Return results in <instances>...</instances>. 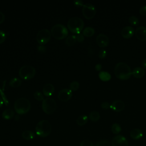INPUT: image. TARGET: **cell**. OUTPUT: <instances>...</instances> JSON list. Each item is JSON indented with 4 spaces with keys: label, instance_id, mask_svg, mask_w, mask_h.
Segmentation results:
<instances>
[{
    "label": "cell",
    "instance_id": "cell-16",
    "mask_svg": "<svg viewBox=\"0 0 146 146\" xmlns=\"http://www.w3.org/2000/svg\"><path fill=\"white\" fill-rule=\"evenodd\" d=\"M42 91L43 95L46 96H50L54 94L55 91V87L52 84L47 83L44 86Z\"/></svg>",
    "mask_w": 146,
    "mask_h": 146
},
{
    "label": "cell",
    "instance_id": "cell-12",
    "mask_svg": "<svg viewBox=\"0 0 146 146\" xmlns=\"http://www.w3.org/2000/svg\"><path fill=\"white\" fill-rule=\"evenodd\" d=\"M96 42L100 47H105L108 46L110 42L109 38L104 34H99L96 36Z\"/></svg>",
    "mask_w": 146,
    "mask_h": 146
},
{
    "label": "cell",
    "instance_id": "cell-4",
    "mask_svg": "<svg viewBox=\"0 0 146 146\" xmlns=\"http://www.w3.org/2000/svg\"><path fill=\"white\" fill-rule=\"evenodd\" d=\"M84 25L82 19L78 17H74L70 18L68 21L67 27L71 33L77 34L83 31Z\"/></svg>",
    "mask_w": 146,
    "mask_h": 146
},
{
    "label": "cell",
    "instance_id": "cell-5",
    "mask_svg": "<svg viewBox=\"0 0 146 146\" xmlns=\"http://www.w3.org/2000/svg\"><path fill=\"white\" fill-rule=\"evenodd\" d=\"M51 35L58 40L65 39L67 37L68 34V29L67 27L60 23H58L52 26L51 29Z\"/></svg>",
    "mask_w": 146,
    "mask_h": 146
},
{
    "label": "cell",
    "instance_id": "cell-26",
    "mask_svg": "<svg viewBox=\"0 0 146 146\" xmlns=\"http://www.w3.org/2000/svg\"><path fill=\"white\" fill-rule=\"evenodd\" d=\"M99 77L103 81H108L111 79V76L108 72L102 71L99 73Z\"/></svg>",
    "mask_w": 146,
    "mask_h": 146
},
{
    "label": "cell",
    "instance_id": "cell-9",
    "mask_svg": "<svg viewBox=\"0 0 146 146\" xmlns=\"http://www.w3.org/2000/svg\"><path fill=\"white\" fill-rule=\"evenodd\" d=\"M82 14L85 18L92 19L95 15L96 8L94 5L90 3H85L82 7Z\"/></svg>",
    "mask_w": 146,
    "mask_h": 146
},
{
    "label": "cell",
    "instance_id": "cell-8",
    "mask_svg": "<svg viewBox=\"0 0 146 146\" xmlns=\"http://www.w3.org/2000/svg\"><path fill=\"white\" fill-rule=\"evenodd\" d=\"M51 32L46 29H43L40 30H39L36 36V41L37 42L40 44V45H43L47 42H49V40L51 39Z\"/></svg>",
    "mask_w": 146,
    "mask_h": 146
},
{
    "label": "cell",
    "instance_id": "cell-11",
    "mask_svg": "<svg viewBox=\"0 0 146 146\" xmlns=\"http://www.w3.org/2000/svg\"><path fill=\"white\" fill-rule=\"evenodd\" d=\"M72 91L68 88H63L60 90L58 94V98L62 102H67L72 97Z\"/></svg>",
    "mask_w": 146,
    "mask_h": 146
},
{
    "label": "cell",
    "instance_id": "cell-17",
    "mask_svg": "<svg viewBox=\"0 0 146 146\" xmlns=\"http://www.w3.org/2000/svg\"><path fill=\"white\" fill-rule=\"evenodd\" d=\"M132 75L136 78H141L145 75V70L140 67H136L133 69Z\"/></svg>",
    "mask_w": 146,
    "mask_h": 146
},
{
    "label": "cell",
    "instance_id": "cell-33",
    "mask_svg": "<svg viewBox=\"0 0 146 146\" xmlns=\"http://www.w3.org/2000/svg\"><path fill=\"white\" fill-rule=\"evenodd\" d=\"M107 52L106 50L101 49L99 50L98 52V56L100 59H103L107 56Z\"/></svg>",
    "mask_w": 146,
    "mask_h": 146
},
{
    "label": "cell",
    "instance_id": "cell-36",
    "mask_svg": "<svg viewBox=\"0 0 146 146\" xmlns=\"http://www.w3.org/2000/svg\"><path fill=\"white\" fill-rule=\"evenodd\" d=\"M6 34L5 33L0 30V44L2 43L6 39Z\"/></svg>",
    "mask_w": 146,
    "mask_h": 146
},
{
    "label": "cell",
    "instance_id": "cell-44",
    "mask_svg": "<svg viewBox=\"0 0 146 146\" xmlns=\"http://www.w3.org/2000/svg\"><path fill=\"white\" fill-rule=\"evenodd\" d=\"M3 103H4L3 100H2V98H1V97H0V107H1L2 106V105L3 104Z\"/></svg>",
    "mask_w": 146,
    "mask_h": 146
},
{
    "label": "cell",
    "instance_id": "cell-32",
    "mask_svg": "<svg viewBox=\"0 0 146 146\" xmlns=\"http://www.w3.org/2000/svg\"><path fill=\"white\" fill-rule=\"evenodd\" d=\"M80 146H94L92 142L89 140H83L80 143Z\"/></svg>",
    "mask_w": 146,
    "mask_h": 146
},
{
    "label": "cell",
    "instance_id": "cell-25",
    "mask_svg": "<svg viewBox=\"0 0 146 146\" xmlns=\"http://www.w3.org/2000/svg\"><path fill=\"white\" fill-rule=\"evenodd\" d=\"M21 84L22 80L18 78H13L9 82V85L13 88L18 87L19 86H21Z\"/></svg>",
    "mask_w": 146,
    "mask_h": 146
},
{
    "label": "cell",
    "instance_id": "cell-7",
    "mask_svg": "<svg viewBox=\"0 0 146 146\" xmlns=\"http://www.w3.org/2000/svg\"><path fill=\"white\" fill-rule=\"evenodd\" d=\"M18 73L19 77L22 79L29 80L35 76L36 71L34 67L27 64L22 66L20 68Z\"/></svg>",
    "mask_w": 146,
    "mask_h": 146
},
{
    "label": "cell",
    "instance_id": "cell-22",
    "mask_svg": "<svg viewBox=\"0 0 146 146\" xmlns=\"http://www.w3.org/2000/svg\"><path fill=\"white\" fill-rule=\"evenodd\" d=\"M94 33H95L94 29L90 26H87L85 27L82 31L83 35H84V36H86V37H91L94 34Z\"/></svg>",
    "mask_w": 146,
    "mask_h": 146
},
{
    "label": "cell",
    "instance_id": "cell-6",
    "mask_svg": "<svg viewBox=\"0 0 146 146\" xmlns=\"http://www.w3.org/2000/svg\"><path fill=\"white\" fill-rule=\"evenodd\" d=\"M57 108V104L55 100L51 98L44 99L42 103L43 111L47 115L52 114L55 112Z\"/></svg>",
    "mask_w": 146,
    "mask_h": 146
},
{
    "label": "cell",
    "instance_id": "cell-2",
    "mask_svg": "<svg viewBox=\"0 0 146 146\" xmlns=\"http://www.w3.org/2000/svg\"><path fill=\"white\" fill-rule=\"evenodd\" d=\"M52 127L47 120H41L36 125L35 133L40 137H46L51 132Z\"/></svg>",
    "mask_w": 146,
    "mask_h": 146
},
{
    "label": "cell",
    "instance_id": "cell-38",
    "mask_svg": "<svg viewBox=\"0 0 146 146\" xmlns=\"http://www.w3.org/2000/svg\"><path fill=\"white\" fill-rule=\"evenodd\" d=\"M37 50L39 52H42V53H43V52H45L46 51V47L43 46V45H38L37 46Z\"/></svg>",
    "mask_w": 146,
    "mask_h": 146
},
{
    "label": "cell",
    "instance_id": "cell-43",
    "mask_svg": "<svg viewBox=\"0 0 146 146\" xmlns=\"http://www.w3.org/2000/svg\"><path fill=\"white\" fill-rule=\"evenodd\" d=\"M141 66H142V67L146 69V58L142 60V62H141Z\"/></svg>",
    "mask_w": 146,
    "mask_h": 146
},
{
    "label": "cell",
    "instance_id": "cell-10",
    "mask_svg": "<svg viewBox=\"0 0 146 146\" xmlns=\"http://www.w3.org/2000/svg\"><path fill=\"white\" fill-rule=\"evenodd\" d=\"M111 146H128L126 138L121 135H117L112 140Z\"/></svg>",
    "mask_w": 146,
    "mask_h": 146
},
{
    "label": "cell",
    "instance_id": "cell-3",
    "mask_svg": "<svg viewBox=\"0 0 146 146\" xmlns=\"http://www.w3.org/2000/svg\"><path fill=\"white\" fill-rule=\"evenodd\" d=\"M15 111L18 115H23L27 113L31 108V103L25 98L17 99L14 105Z\"/></svg>",
    "mask_w": 146,
    "mask_h": 146
},
{
    "label": "cell",
    "instance_id": "cell-30",
    "mask_svg": "<svg viewBox=\"0 0 146 146\" xmlns=\"http://www.w3.org/2000/svg\"><path fill=\"white\" fill-rule=\"evenodd\" d=\"M34 97L36 100H37L38 101H42V100L43 101L44 100L43 94L38 91H35L34 93Z\"/></svg>",
    "mask_w": 146,
    "mask_h": 146
},
{
    "label": "cell",
    "instance_id": "cell-1",
    "mask_svg": "<svg viewBox=\"0 0 146 146\" xmlns=\"http://www.w3.org/2000/svg\"><path fill=\"white\" fill-rule=\"evenodd\" d=\"M115 76L121 80H127L130 78L132 75V71L130 67L124 62L117 63L114 68Z\"/></svg>",
    "mask_w": 146,
    "mask_h": 146
},
{
    "label": "cell",
    "instance_id": "cell-42",
    "mask_svg": "<svg viewBox=\"0 0 146 146\" xmlns=\"http://www.w3.org/2000/svg\"><path fill=\"white\" fill-rule=\"evenodd\" d=\"M95 70H96V71H100L101 69H102V65H101L100 63H98V64H97L95 66Z\"/></svg>",
    "mask_w": 146,
    "mask_h": 146
},
{
    "label": "cell",
    "instance_id": "cell-24",
    "mask_svg": "<svg viewBox=\"0 0 146 146\" xmlns=\"http://www.w3.org/2000/svg\"><path fill=\"white\" fill-rule=\"evenodd\" d=\"M100 114L98 111H91L88 115V118L90 120L92 121H97L99 120L100 119Z\"/></svg>",
    "mask_w": 146,
    "mask_h": 146
},
{
    "label": "cell",
    "instance_id": "cell-37",
    "mask_svg": "<svg viewBox=\"0 0 146 146\" xmlns=\"http://www.w3.org/2000/svg\"><path fill=\"white\" fill-rule=\"evenodd\" d=\"M110 104L108 103V102H103L101 104V107L103 108V109H104V110H107L109 108H110Z\"/></svg>",
    "mask_w": 146,
    "mask_h": 146
},
{
    "label": "cell",
    "instance_id": "cell-40",
    "mask_svg": "<svg viewBox=\"0 0 146 146\" xmlns=\"http://www.w3.org/2000/svg\"><path fill=\"white\" fill-rule=\"evenodd\" d=\"M139 13L141 15H146V5H144L140 8Z\"/></svg>",
    "mask_w": 146,
    "mask_h": 146
},
{
    "label": "cell",
    "instance_id": "cell-20",
    "mask_svg": "<svg viewBox=\"0 0 146 146\" xmlns=\"http://www.w3.org/2000/svg\"><path fill=\"white\" fill-rule=\"evenodd\" d=\"M35 133L32 131L26 130L23 131V132L22 133V137H23V139L26 140H33L35 137Z\"/></svg>",
    "mask_w": 146,
    "mask_h": 146
},
{
    "label": "cell",
    "instance_id": "cell-13",
    "mask_svg": "<svg viewBox=\"0 0 146 146\" xmlns=\"http://www.w3.org/2000/svg\"><path fill=\"white\" fill-rule=\"evenodd\" d=\"M135 34L138 39L141 41L146 40V27L141 26L137 27Z\"/></svg>",
    "mask_w": 146,
    "mask_h": 146
},
{
    "label": "cell",
    "instance_id": "cell-19",
    "mask_svg": "<svg viewBox=\"0 0 146 146\" xmlns=\"http://www.w3.org/2000/svg\"><path fill=\"white\" fill-rule=\"evenodd\" d=\"M14 116V112L13 110L8 108L5 110L2 113V117L5 119V120H9L11 119V118L13 117Z\"/></svg>",
    "mask_w": 146,
    "mask_h": 146
},
{
    "label": "cell",
    "instance_id": "cell-18",
    "mask_svg": "<svg viewBox=\"0 0 146 146\" xmlns=\"http://www.w3.org/2000/svg\"><path fill=\"white\" fill-rule=\"evenodd\" d=\"M143 135L141 130L139 128L133 129L130 132V136L133 140H140L143 137Z\"/></svg>",
    "mask_w": 146,
    "mask_h": 146
},
{
    "label": "cell",
    "instance_id": "cell-34",
    "mask_svg": "<svg viewBox=\"0 0 146 146\" xmlns=\"http://www.w3.org/2000/svg\"><path fill=\"white\" fill-rule=\"evenodd\" d=\"M0 94H1V96H2V100H3V102H4V103H5L6 106H8V104H9L8 100H7V99L6 96H5V94L3 93V91H2L1 88H0Z\"/></svg>",
    "mask_w": 146,
    "mask_h": 146
},
{
    "label": "cell",
    "instance_id": "cell-31",
    "mask_svg": "<svg viewBox=\"0 0 146 146\" xmlns=\"http://www.w3.org/2000/svg\"><path fill=\"white\" fill-rule=\"evenodd\" d=\"M111 144L107 140H102L98 141L95 146H111Z\"/></svg>",
    "mask_w": 146,
    "mask_h": 146
},
{
    "label": "cell",
    "instance_id": "cell-21",
    "mask_svg": "<svg viewBox=\"0 0 146 146\" xmlns=\"http://www.w3.org/2000/svg\"><path fill=\"white\" fill-rule=\"evenodd\" d=\"M88 120V117L86 115H82L78 117L76 120V122L78 125L80 126H83L85 125Z\"/></svg>",
    "mask_w": 146,
    "mask_h": 146
},
{
    "label": "cell",
    "instance_id": "cell-27",
    "mask_svg": "<svg viewBox=\"0 0 146 146\" xmlns=\"http://www.w3.org/2000/svg\"><path fill=\"white\" fill-rule=\"evenodd\" d=\"M111 131L113 133L117 135L119 134L121 131V128L120 125L118 123H113L112 126H111Z\"/></svg>",
    "mask_w": 146,
    "mask_h": 146
},
{
    "label": "cell",
    "instance_id": "cell-29",
    "mask_svg": "<svg viewBox=\"0 0 146 146\" xmlns=\"http://www.w3.org/2000/svg\"><path fill=\"white\" fill-rule=\"evenodd\" d=\"M79 87V83L77 81H73L70 84V88L71 91H76Z\"/></svg>",
    "mask_w": 146,
    "mask_h": 146
},
{
    "label": "cell",
    "instance_id": "cell-15",
    "mask_svg": "<svg viewBox=\"0 0 146 146\" xmlns=\"http://www.w3.org/2000/svg\"><path fill=\"white\" fill-rule=\"evenodd\" d=\"M135 33L134 29L131 26H127L123 28L121 31V36L124 38H131L133 34Z\"/></svg>",
    "mask_w": 146,
    "mask_h": 146
},
{
    "label": "cell",
    "instance_id": "cell-41",
    "mask_svg": "<svg viewBox=\"0 0 146 146\" xmlns=\"http://www.w3.org/2000/svg\"><path fill=\"white\" fill-rule=\"evenodd\" d=\"M5 17L4 14L2 12L0 11V24L3 23V22L5 20Z\"/></svg>",
    "mask_w": 146,
    "mask_h": 146
},
{
    "label": "cell",
    "instance_id": "cell-14",
    "mask_svg": "<svg viewBox=\"0 0 146 146\" xmlns=\"http://www.w3.org/2000/svg\"><path fill=\"white\" fill-rule=\"evenodd\" d=\"M124 103L121 100H116L110 105L111 109L115 112H120L124 110Z\"/></svg>",
    "mask_w": 146,
    "mask_h": 146
},
{
    "label": "cell",
    "instance_id": "cell-39",
    "mask_svg": "<svg viewBox=\"0 0 146 146\" xmlns=\"http://www.w3.org/2000/svg\"><path fill=\"white\" fill-rule=\"evenodd\" d=\"M74 4L75 6L80 7H83V2L81 0H75L74 1Z\"/></svg>",
    "mask_w": 146,
    "mask_h": 146
},
{
    "label": "cell",
    "instance_id": "cell-28",
    "mask_svg": "<svg viewBox=\"0 0 146 146\" xmlns=\"http://www.w3.org/2000/svg\"><path fill=\"white\" fill-rule=\"evenodd\" d=\"M128 21H129V23L133 26H136L139 23V20L138 18L135 15L131 16L128 19Z\"/></svg>",
    "mask_w": 146,
    "mask_h": 146
},
{
    "label": "cell",
    "instance_id": "cell-23",
    "mask_svg": "<svg viewBox=\"0 0 146 146\" xmlns=\"http://www.w3.org/2000/svg\"><path fill=\"white\" fill-rule=\"evenodd\" d=\"M76 42L77 40H76L75 35H69L66 38V40H65V43L68 46H72L74 45Z\"/></svg>",
    "mask_w": 146,
    "mask_h": 146
},
{
    "label": "cell",
    "instance_id": "cell-35",
    "mask_svg": "<svg viewBox=\"0 0 146 146\" xmlns=\"http://www.w3.org/2000/svg\"><path fill=\"white\" fill-rule=\"evenodd\" d=\"M76 35V40L78 42H82L84 39V35H83L82 33H79L75 35Z\"/></svg>",
    "mask_w": 146,
    "mask_h": 146
}]
</instances>
